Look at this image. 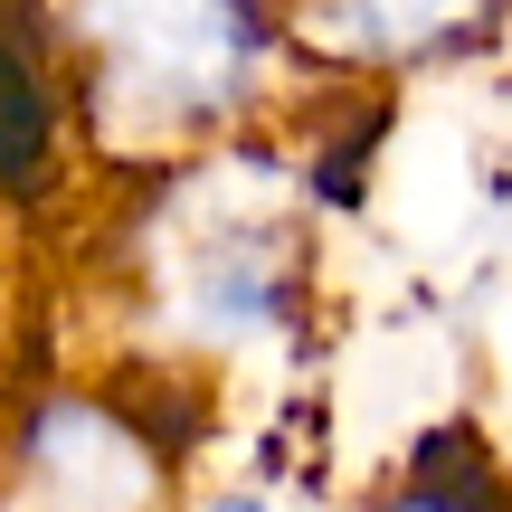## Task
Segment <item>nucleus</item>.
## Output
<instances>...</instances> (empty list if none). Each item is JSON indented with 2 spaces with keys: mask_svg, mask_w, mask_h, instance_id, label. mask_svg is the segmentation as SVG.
Masks as SVG:
<instances>
[{
  "mask_svg": "<svg viewBox=\"0 0 512 512\" xmlns=\"http://www.w3.org/2000/svg\"><path fill=\"white\" fill-rule=\"evenodd\" d=\"M38 10L67 124L124 171L238 143L294 48L275 0H38Z\"/></svg>",
  "mask_w": 512,
  "mask_h": 512,
  "instance_id": "2",
  "label": "nucleus"
},
{
  "mask_svg": "<svg viewBox=\"0 0 512 512\" xmlns=\"http://www.w3.org/2000/svg\"><path fill=\"white\" fill-rule=\"evenodd\" d=\"M67 143V95L48 57V10L0 0V190H48Z\"/></svg>",
  "mask_w": 512,
  "mask_h": 512,
  "instance_id": "5",
  "label": "nucleus"
},
{
  "mask_svg": "<svg viewBox=\"0 0 512 512\" xmlns=\"http://www.w3.org/2000/svg\"><path fill=\"white\" fill-rule=\"evenodd\" d=\"M200 512H266V494H209Z\"/></svg>",
  "mask_w": 512,
  "mask_h": 512,
  "instance_id": "7",
  "label": "nucleus"
},
{
  "mask_svg": "<svg viewBox=\"0 0 512 512\" xmlns=\"http://www.w3.org/2000/svg\"><path fill=\"white\" fill-rule=\"evenodd\" d=\"M124 275L162 370L275 361L313 332V219L275 181L238 171V143L143 171Z\"/></svg>",
  "mask_w": 512,
  "mask_h": 512,
  "instance_id": "1",
  "label": "nucleus"
},
{
  "mask_svg": "<svg viewBox=\"0 0 512 512\" xmlns=\"http://www.w3.org/2000/svg\"><path fill=\"white\" fill-rule=\"evenodd\" d=\"M285 38L342 76H427L494 48L503 0H275Z\"/></svg>",
  "mask_w": 512,
  "mask_h": 512,
  "instance_id": "4",
  "label": "nucleus"
},
{
  "mask_svg": "<svg viewBox=\"0 0 512 512\" xmlns=\"http://www.w3.org/2000/svg\"><path fill=\"white\" fill-rule=\"evenodd\" d=\"M361 512H503V494H494V456H484L465 427H446V437H427Z\"/></svg>",
  "mask_w": 512,
  "mask_h": 512,
  "instance_id": "6",
  "label": "nucleus"
},
{
  "mask_svg": "<svg viewBox=\"0 0 512 512\" xmlns=\"http://www.w3.org/2000/svg\"><path fill=\"white\" fill-rule=\"evenodd\" d=\"M171 437L124 380H48L0 418V512H162Z\"/></svg>",
  "mask_w": 512,
  "mask_h": 512,
  "instance_id": "3",
  "label": "nucleus"
}]
</instances>
